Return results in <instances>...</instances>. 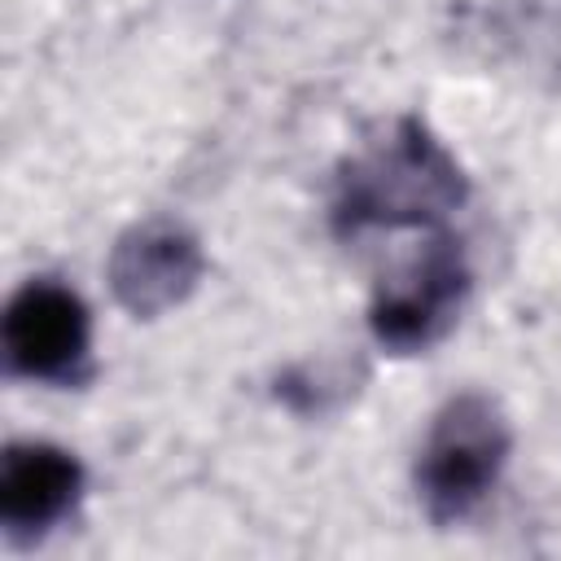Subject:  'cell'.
I'll use <instances>...</instances> for the list:
<instances>
[{"instance_id": "6da1fadb", "label": "cell", "mask_w": 561, "mask_h": 561, "mask_svg": "<svg viewBox=\"0 0 561 561\" xmlns=\"http://www.w3.org/2000/svg\"><path fill=\"white\" fill-rule=\"evenodd\" d=\"M465 193L469 180L451 149L416 114H403L381 140L337 171L329 215L337 237H364L373 228H430L451 215Z\"/></svg>"}, {"instance_id": "7a4b0ae2", "label": "cell", "mask_w": 561, "mask_h": 561, "mask_svg": "<svg viewBox=\"0 0 561 561\" xmlns=\"http://www.w3.org/2000/svg\"><path fill=\"white\" fill-rule=\"evenodd\" d=\"M508 451H513V434L500 403L482 390L451 394L434 412L412 469L425 517L434 526H451L469 517L500 482Z\"/></svg>"}, {"instance_id": "3957f363", "label": "cell", "mask_w": 561, "mask_h": 561, "mask_svg": "<svg viewBox=\"0 0 561 561\" xmlns=\"http://www.w3.org/2000/svg\"><path fill=\"white\" fill-rule=\"evenodd\" d=\"M469 298V263L447 232H434L408 267L386 276L368 307L373 342L394 355L430 351Z\"/></svg>"}, {"instance_id": "277c9868", "label": "cell", "mask_w": 561, "mask_h": 561, "mask_svg": "<svg viewBox=\"0 0 561 561\" xmlns=\"http://www.w3.org/2000/svg\"><path fill=\"white\" fill-rule=\"evenodd\" d=\"M4 364L18 377L48 386H79L92 373V316L61 280H26L0 320Z\"/></svg>"}, {"instance_id": "5b68a950", "label": "cell", "mask_w": 561, "mask_h": 561, "mask_svg": "<svg viewBox=\"0 0 561 561\" xmlns=\"http://www.w3.org/2000/svg\"><path fill=\"white\" fill-rule=\"evenodd\" d=\"M202 272H206V254H202L197 232L167 215L131 224L114 241L110 263H105L114 302L131 311L136 320H153L180 307L197 289Z\"/></svg>"}, {"instance_id": "8992f818", "label": "cell", "mask_w": 561, "mask_h": 561, "mask_svg": "<svg viewBox=\"0 0 561 561\" xmlns=\"http://www.w3.org/2000/svg\"><path fill=\"white\" fill-rule=\"evenodd\" d=\"M83 495V465L53 443H9L0 456V522L26 543L48 535Z\"/></svg>"}]
</instances>
